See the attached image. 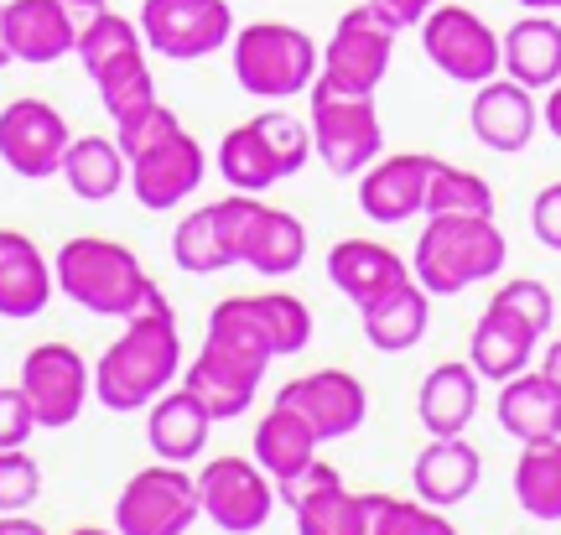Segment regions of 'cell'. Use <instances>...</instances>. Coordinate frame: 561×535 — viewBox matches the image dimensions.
Returning a JSON list of instances; mask_svg holds the SVG:
<instances>
[{
  "mask_svg": "<svg viewBox=\"0 0 561 535\" xmlns=\"http://www.w3.org/2000/svg\"><path fill=\"white\" fill-rule=\"evenodd\" d=\"M182 369V333L172 301L161 297V286L125 318V333L104 349L94 364V400L104 411H140L161 390H172Z\"/></svg>",
  "mask_w": 561,
  "mask_h": 535,
  "instance_id": "6da1fadb",
  "label": "cell"
},
{
  "mask_svg": "<svg viewBox=\"0 0 561 535\" xmlns=\"http://www.w3.org/2000/svg\"><path fill=\"white\" fill-rule=\"evenodd\" d=\"M312 343V312L291 292H255V297H224L208 312L203 349L240 358L244 369L265 375L271 358L301 354Z\"/></svg>",
  "mask_w": 561,
  "mask_h": 535,
  "instance_id": "7a4b0ae2",
  "label": "cell"
},
{
  "mask_svg": "<svg viewBox=\"0 0 561 535\" xmlns=\"http://www.w3.org/2000/svg\"><path fill=\"white\" fill-rule=\"evenodd\" d=\"M510 260V239L500 235L494 214H426V229L416 235L411 276L432 297H458L479 281L500 276Z\"/></svg>",
  "mask_w": 561,
  "mask_h": 535,
  "instance_id": "3957f363",
  "label": "cell"
},
{
  "mask_svg": "<svg viewBox=\"0 0 561 535\" xmlns=\"http://www.w3.org/2000/svg\"><path fill=\"white\" fill-rule=\"evenodd\" d=\"M53 281H58V292L68 301H79L83 312L121 318V322L157 292V281L146 276L136 250L121 244V239H100V235L68 239L58 250V260H53Z\"/></svg>",
  "mask_w": 561,
  "mask_h": 535,
  "instance_id": "277c9868",
  "label": "cell"
},
{
  "mask_svg": "<svg viewBox=\"0 0 561 535\" xmlns=\"http://www.w3.org/2000/svg\"><path fill=\"white\" fill-rule=\"evenodd\" d=\"M234 79L250 100H297L318 79V42L291 21H250L234 32Z\"/></svg>",
  "mask_w": 561,
  "mask_h": 535,
  "instance_id": "5b68a950",
  "label": "cell"
},
{
  "mask_svg": "<svg viewBox=\"0 0 561 535\" xmlns=\"http://www.w3.org/2000/svg\"><path fill=\"white\" fill-rule=\"evenodd\" d=\"M214 214H219V235L234 265H250L261 276H291L307 260L301 218L286 214V208H271L255 193H229V198L214 203Z\"/></svg>",
  "mask_w": 561,
  "mask_h": 535,
  "instance_id": "8992f818",
  "label": "cell"
},
{
  "mask_svg": "<svg viewBox=\"0 0 561 535\" xmlns=\"http://www.w3.org/2000/svg\"><path fill=\"white\" fill-rule=\"evenodd\" d=\"M396 37H401V26L385 21L369 0L354 5V11H343L339 26H333V37H328V47H322L318 79L312 83L333 89V94H375L385 83V73H390Z\"/></svg>",
  "mask_w": 561,
  "mask_h": 535,
  "instance_id": "52a82bcc",
  "label": "cell"
},
{
  "mask_svg": "<svg viewBox=\"0 0 561 535\" xmlns=\"http://www.w3.org/2000/svg\"><path fill=\"white\" fill-rule=\"evenodd\" d=\"M312 146H318L322 167L333 178H359L369 161L385 151V130H380V115H375V94H333L312 83Z\"/></svg>",
  "mask_w": 561,
  "mask_h": 535,
  "instance_id": "ba28073f",
  "label": "cell"
},
{
  "mask_svg": "<svg viewBox=\"0 0 561 535\" xmlns=\"http://www.w3.org/2000/svg\"><path fill=\"white\" fill-rule=\"evenodd\" d=\"M140 37L151 53L172 62L214 58L234 42V11L229 0H140Z\"/></svg>",
  "mask_w": 561,
  "mask_h": 535,
  "instance_id": "9c48e42d",
  "label": "cell"
},
{
  "mask_svg": "<svg viewBox=\"0 0 561 535\" xmlns=\"http://www.w3.org/2000/svg\"><path fill=\"white\" fill-rule=\"evenodd\" d=\"M198 515V478L182 474V463L140 468L115 499V531L121 535H187Z\"/></svg>",
  "mask_w": 561,
  "mask_h": 535,
  "instance_id": "30bf717a",
  "label": "cell"
},
{
  "mask_svg": "<svg viewBox=\"0 0 561 535\" xmlns=\"http://www.w3.org/2000/svg\"><path fill=\"white\" fill-rule=\"evenodd\" d=\"M421 53L432 68H442L453 83H489L500 73V37L494 26L468 5H432L421 16Z\"/></svg>",
  "mask_w": 561,
  "mask_h": 535,
  "instance_id": "8fae6325",
  "label": "cell"
},
{
  "mask_svg": "<svg viewBox=\"0 0 561 535\" xmlns=\"http://www.w3.org/2000/svg\"><path fill=\"white\" fill-rule=\"evenodd\" d=\"M21 390L32 400V417L47 432H62L83 417L89 406V390H94V375L73 343H37L32 354L21 358Z\"/></svg>",
  "mask_w": 561,
  "mask_h": 535,
  "instance_id": "7c38bea8",
  "label": "cell"
},
{
  "mask_svg": "<svg viewBox=\"0 0 561 535\" xmlns=\"http://www.w3.org/2000/svg\"><path fill=\"white\" fill-rule=\"evenodd\" d=\"M198 510L224 535H255L276 510V483L255 457H214L198 474Z\"/></svg>",
  "mask_w": 561,
  "mask_h": 535,
  "instance_id": "4fadbf2b",
  "label": "cell"
},
{
  "mask_svg": "<svg viewBox=\"0 0 561 535\" xmlns=\"http://www.w3.org/2000/svg\"><path fill=\"white\" fill-rule=\"evenodd\" d=\"M68 119L47 100H11L0 110V161L26 182H47L68 157Z\"/></svg>",
  "mask_w": 561,
  "mask_h": 535,
  "instance_id": "5bb4252c",
  "label": "cell"
},
{
  "mask_svg": "<svg viewBox=\"0 0 561 535\" xmlns=\"http://www.w3.org/2000/svg\"><path fill=\"white\" fill-rule=\"evenodd\" d=\"M208 178V157H203V146L187 130H172V136H161L157 146H146L140 157H130V187H136V203L140 208H151V214H167V208H178L182 198H193Z\"/></svg>",
  "mask_w": 561,
  "mask_h": 535,
  "instance_id": "9a60e30c",
  "label": "cell"
},
{
  "mask_svg": "<svg viewBox=\"0 0 561 535\" xmlns=\"http://www.w3.org/2000/svg\"><path fill=\"white\" fill-rule=\"evenodd\" d=\"M280 406H291L297 417H307V426L318 432V442H339L354 436L369 417V396L348 369H312L280 385Z\"/></svg>",
  "mask_w": 561,
  "mask_h": 535,
  "instance_id": "2e32d148",
  "label": "cell"
},
{
  "mask_svg": "<svg viewBox=\"0 0 561 535\" xmlns=\"http://www.w3.org/2000/svg\"><path fill=\"white\" fill-rule=\"evenodd\" d=\"M276 494L291 504L297 535H364L369 531L364 494H354L339 468H328V463H312L307 474H297Z\"/></svg>",
  "mask_w": 561,
  "mask_h": 535,
  "instance_id": "e0dca14e",
  "label": "cell"
},
{
  "mask_svg": "<svg viewBox=\"0 0 561 535\" xmlns=\"http://www.w3.org/2000/svg\"><path fill=\"white\" fill-rule=\"evenodd\" d=\"M432 167H437V157H426V151L375 157L359 178V208L375 218V224H405V218L426 214Z\"/></svg>",
  "mask_w": 561,
  "mask_h": 535,
  "instance_id": "ac0fdd59",
  "label": "cell"
},
{
  "mask_svg": "<svg viewBox=\"0 0 561 535\" xmlns=\"http://www.w3.org/2000/svg\"><path fill=\"white\" fill-rule=\"evenodd\" d=\"M0 37L11 62H58L79 42V21L68 0H5L0 5Z\"/></svg>",
  "mask_w": 561,
  "mask_h": 535,
  "instance_id": "d6986e66",
  "label": "cell"
},
{
  "mask_svg": "<svg viewBox=\"0 0 561 535\" xmlns=\"http://www.w3.org/2000/svg\"><path fill=\"white\" fill-rule=\"evenodd\" d=\"M468 125H473V136H479L489 151L515 157V151H525V146L536 140V125H541L536 89L494 73L489 83H479V94L468 104Z\"/></svg>",
  "mask_w": 561,
  "mask_h": 535,
  "instance_id": "ffe728a7",
  "label": "cell"
},
{
  "mask_svg": "<svg viewBox=\"0 0 561 535\" xmlns=\"http://www.w3.org/2000/svg\"><path fill=\"white\" fill-rule=\"evenodd\" d=\"M328 281L364 312V307H375L385 292H396L401 281H411V265H405L396 250H385L380 239H339V244L328 250Z\"/></svg>",
  "mask_w": 561,
  "mask_h": 535,
  "instance_id": "44dd1931",
  "label": "cell"
},
{
  "mask_svg": "<svg viewBox=\"0 0 561 535\" xmlns=\"http://www.w3.org/2000/svg\"><path fill=\"white\" fill-rule=\"evenodd\" d=\"M483 478V457L473 442L462 436H432L421 457L411 463V483H416L421 504H437V510H453L462 499H473Z\"/></svg>",
  "mask_w": 561,
  "mask_h": 535,
  "instance_id": "7402d4cb",
  "label": "cell"
},
{
  "mask_svg": "<svg viewBox=\"0 0 561 535\" xmlns=\"http://www.w3.org/2000/svg\"><path fill=\"white\" fill-rule=\"evenodd\" d=\"M536 343H541V333H536L530 322L515 318V312H504L500 301H489V307H483V318H479V328H473V338H468V364H473V375L479 379L504 385L510 375L530 369Z\"/></svg>",
  "mask_w": 561,
  "mask_h": 535,
  "instance_id": "603a6c76",
  "label": "cell"
},
{
  "mask_svg": "<svg viewBox=\"0 0 561 535\" xmlns=\"http://www.w3.org/2000/svg\"><path fill=\"white\" fill-rule=\"evenodd\" d=\"M500 68L504 79L525 89H551L561 79V26L551 11H530L500 37Z\"/></svg>",
  "mask_w": 561,
  "mask_h": 535,
  "instance_id": "cb8c5ba5",
  "label": "cell"
},
{
  "mask_svg": "<svg viewBox=\"0 0 561 535\" xmlns=\"http://www.w3.org/2000/svg\"><path fill=\"white\" fill-rule=\"evenodd\" d=\"M53 265L16 229H0V318H37L53 301Z\"/></svg>",
  "mask_w": 561,
  "mask_h": 535,
  "instance_id": "d4e9b609",
  "label": "cell"
},
{
  "mask_svg": "<svg viewBox=\"0 0 561 535\" xmlns=\"http://www.w3.org/2000/svg\"><path fill=\"white\" fill-rule=\"evenodd\" d=\"M208 432H214V417L203 411V400L178 385V390H161L151 400V417H146V442L161 463H193V457L208 447Z\"/></svg>",
  "mask_w": 561,
  "mask_h": 535,
  "instance_id": "484cf974",
  "label": "cell"
},
{
  "mask_svg": "<svg viewBox=\"0 0 561 535\" xmlns=\"http://www.w3.org/2000/svg\"><path fill=\"white\" fill-rule=\"evenodd\" d=\"M416 417L432 436L468 432V421L479 417V375H473V364L447 358L437 369H426V379L416 390Z\"/></svg>",
  "mask_w": 561,
  "mask_h": 535,
  "instance_id": "4316f807",
  "label": "cell"
},
{
  "mask_svg": "<svg viewBox=\"0 0 561 535\" xmlns=\"http://www.w3.org/2000/svg\"><path fill=\"white\" fill-rule=\"evenodd\" d=\"M255 463H261V474L286 489L297 474H307L312 463H318V432L307 426V417H297L291 406H271L255 426Z\"/></svg>",
  "mask_w": 561,
  "mask_h": 535,
  "instance_id": "83f0119b",
  "label": "cell"
},
{
  "mask_svg": "<svg viewBox=\"0 0 561 535\" xmlns=\"http://www.w3.org/2000/svg\"><path fill=\"white\" fill-rule=\"evenodd\" d=\"M359 318H364L369 349L405 354V349H416L421 338H426V328H432V292L411 276V281H401L396 292H385L375 307H364Z\"/></svg>",
  "mask_w": 561,
  "mask_h": 535,
  "instance_id": "f1b7e54d",
  "label": "cell"
},
{
  "mask_svg": "<svg viewBox=\"0 0 561 535\" xmlns=\"http://www.w3.org/2000/svg\"><path fill=\"white\" fill-rule=\"evenodd\" d=\"M261 379H265V375L244 369L240 358L214 354V349H198V358L187 364L182 385H187V390L203 400V411H208L214 421H234V417H244V411L255 406V390H261Z\"/></svg>",
  "mask_w": 561,
  "mask_h": 535,
  "instance_id": "f546056e",
  "label": "cell"
},
{
  "mask_svg": "<svg viewBox=\"0 0 561 535\" xmlns=\"http://www.w3.org/2000/svg\"><path fill=\"white\" fill-rule=\"evenodd\" d=\"M500 426L515 442H551L561 436V390L536 369H520L500 385Z\"/></svg>",
  "mask_w": 561,
  "mask_h": 535,
  "instance_id": "4dcf8cb0",
  "label": "cell"
},
{
  "mask_svg": "<svg viewBox=\"0 0 561 535\" xmlns=\"http://www.w3.org/2000/svg\"><path fill=\"white\" fill-rule=\"evenodd\" d=\"M62 178L83 203H110L130 178V161L110 136H73L62 157Z\"/></svg>",
  "mask_w": 561,
  "mask_h": 535,
  "instance_id": "1f68e13d",
  "label": "cell"
},
{
  "mask_svg": "<svg viewBox=\"0 0 561 535\" xmlns=\"http://www.w3.org/2000/svg\"><path fill=\"white\" fill-rule=\"evenodd\" d=\"M515 504L541 525L561 520V436L525 442L520 463H515Z\"/></svg>",
  "mask_w": 561,
  "mask_h": 535,
  "instance_id": "d6a6232c",
  "label": "cell"
},
{
  "mask_svg": "<svg viewBox=\"0 0 561 535\" xmlns=\"http://www.w3.org/2000/svg\"><path fill=\"white\" fill-rule=\"evenodd\" d=\"M73 53H79L83 73L89 79H100L110 68H121V62H136L146 58V37H140L136 21H125L121 11H94V16L79 26V42H73Z\"/></svg>",
  "mask_w": 561,
  "mask_h": 535,
  "instance_id": "836d02e7",
  "label": "cell"
},
{
  "mask_svg": "<svg viewBox=\"0 0 561 535\" xmlns=\"http://www.w3.org/2000/svg\"><path fill=\"white\" fill-rule=\"evenodd\" d=\"M219 172L234 193H265V187L280 182V161H276V151L265 146L255 119L234 125V130L219 140Z\"/></svg>",
  "mask_w": 561,
  "mask_h": 535,
  "instance_id": "e575fe53",
  "label": "cell"
},
{
  "mask_svg": "<svg viewBox=\"0 0 561 535\" xmlns=\"http://www.w3.org/2000/svg\"><path fill=\"white\" fill-rule=\"evenodd\" d=\"M172 260H178V271H187V276H214V271H229V265H234V260H229V244H224V235H219L214 203H208V208H193V214L178 224Z\"/></svg>",
  "mask_w": 561,
  "mask_h": 535,
  "instance_id": "d590c367",
  "label": "cell"
},
{
  "mask_svg": "<svg viewBox=\"0 0 561 535\" xmlns=\"http://www.w3.org/2000/svg\"><path fill=\"white\" fill-rule=\"evenodd\" d=\"M364 510H369V531L364 535H458V525L447 520V510L421 504V499L364 494Z\"/></svg>",
  "mask_w": 561,
  "mask_h": 535,
  "instance_id": "8d00e7d4",
  "label": "cell"
},
{
  "mask_svg": "<svg viewBox=\"0 0 561 535\" xmlns=\"http://www.w3.org/2000/svg\"><path fill=\"white\" fill-rule=\"evenodd\" d=\"M426 214H494V187L468 167L437 161L426 182Z\"/></svg>",
  "mask_w": 561,
  "mask_h": 535,
  "instance_id": "74e56055",
  "label": "cell"
},
{
  "mask_svg": "<svg viewBox=\"0 0 561 535\" xmlns=\"http://www.w3.org/2000/svg\"><path fill=\"white\" fill-rule=\"evenodd\" d=\"M255 125H261L265 146L276 151L280 178H297L301 167H307V157H312V130H307L297 115H286V110H261Z\"/></svg>",
  "mask_w": 561,
  "mask_h": 535,
  "instance_id": "f35d334b",
  "label": "cell"
},
{
  "mask_svg": "<svg viewBox=\"0 0 561 535\" xmlns=\"http://www.w3.org/2000/svg\"><path fill=\"white\" fill-rule=\"evenodd\" d=\"M94 89H100L104 110H110L115 119L130 115V110H140V104H151V100H157V79H151V68H146V58L121 62V68H110V73H100V79H94Z\"/></svg>",
  "mask_w": 561,
  "mask_h": 535,
  "instance_id": "ab89813d",
  "label": "cell"
},
{
  "mask_svg": "<svg viewBox=\"0 0 561 535\" xmlns=\"http://www.w3.org/2000/svg\"><path fill=\"white\" fill-rule=\"evenodd\" d=\"M42 499V468L26 447H0V515L32 510Z\"/></svg>",
  "mask_w": 561,
  "mask_h": 535,
  "instance_id": "60d3db41",
  "label": "cell"
},
{
  "mask_svg": "<svg viewBox=\"0 0 561 535\" xmlns=\"http://www.w3.org/2000/svg\"><path fill=\"white\" fill-rule=\"evenodd\" d=\"M172 130H178V115L161 100H151V104H140V110L115 119V146H121L125 161H130V157H140L146 146H157L161 136H172Z\"/></svg>",
  "mask_w": 561,
  "mask_h": 535,
  "instance_id": "b9f144b4",
  "label": "cell"
},
{
  "mask_svg": "<svg viewBox=\"0 0 561 535\" xmlns=\"http://www.w3.org/2000/svg\"><path fill=\"white\" fill-rule=\"evenodd\" d=\"M494 301H500L504 312L525 318L536 333H546V328H551V318H557V297H551V286H546V281H536V276L504 281L500 292H494Z\"/></svg>",
  "mask_w": 561,
  "mask_h": 535,
  "instance_id": "7bdbcfd3",
  "label": "cell"
},
{
  "mask_svg": "<svg viewBox=\"0 0 561 535\" xmlns=\"http://www.w3.org/2000/svg\"><path fill=\"white\" fill-rule=\"evenodd\" d=\"M37 432V417H32V400L21 385H0V447H26Z\"/></svg>",
  "mask_w": 561,
  "mask_h": 535,
  "instance_id": "ee69618b",
  "label": "cell"
},
{
  "mask_svg": "<svg viewBox=\"0 0 561 535\" xmlns=\"http://www.w3.org/2000/svg\"><path fill=\"white\" fill-rule=\"evenodd\" d=\"M530 229H536V239H541L546 250L561 255V182H551V187L536 193V203H530Z\"/></svg>",
  "mask_w": 561,
  "mask_h": 535,
  "instance_id": "f6af8a7d",
  "label": "cell"
},
{
  "mask_svg": "<svg viewBox=\"0 0 561 535\" xmlns=\"http://www.w3.org/2000/svg\"><path fill=\"white\" fill-rule=\"evenodd\" d=\"M385 21H396V26H421V16L437 5V0H369Z\"/></svg>",
  "mask_w": 561,
  "mask_h": 535,
  "instance_id": "bcb514c9",
  "label": "cell"
},
{
  "mask_svg": "<svg viewBox=\"0 0 561 535\" xmlns=\"http://www.w3.org/2000/svg\"><path fill=\"white\" fill-rule=\"evenodd\" d=\"M0 535H47V525H37L26 510H16V515H0Z\"/></svg>",
  "mask_w": 561,
  "mask_h": 535,
  "instance_id": "7dc6e473",
  "label": "cell"
},
{
  "mask_svg": "<svg viewBox=\"0 0 561 535\" xmlns=\"http://www.w3.org/2000/svg\"><path fill=\"white\" fill-rule=\"evenodd\" d=\"M541 119H546V130L561 140V79L546 89V104H541Z\"/></svg>",
  "mask_w": 561,
  "mask_h": 535,
  "instance_id": "c3c4849f",
  "label": "cell"
},
{
  "mask_svg": "<svg viewBox=\"0 0 561 535\" xmlns=\"http://www.w3.org/2000/svg\"><path fill=\"white\" fill-rule=\"evenodd\" d=\"M541 375H546V379H551V385H557V390H561V338H557V343H551V349H546V358H541Z\"/></svg>",
  "mask_w": 561,
  "mask_h": 535,
  "instance_id": "681fc988",
  "label": "cell"
},
{
  "mask_svg": "<svg viewBox=\"0 0 561 535\" xmlns=\"http://www.w3.org/2000/svg\"><path fill=\"white\" fill-rule=\"evenodd\" d=\"M525 11H561V0H520Z\"/></svg>",
  "mask_w": 561,
  "mask_h": 535,
  "instance_id": "f907efd6",
  "label": "cell"
},
{
  "mask_svg": "<svg viewBox=\"0 0 561 535\" xmlns=\"http://www.w3.org/2000/svg\"><path fill=\"white\" fill-rule=\"evenodd\" d=\"M68 535H121V531H100V525H79V531H68Z\"/></svg>",
  "mask_w": 561,
  "mask_h": 535,
  "instance_id": "816d5d0a",
  "label": "cell"
},
{
  "mask_svg": "<svg viewBox=\"0 0 561 535\" xmlns=\"http://www.w3.org/2000/svg\"><path fill=\"white\" fill-rule=\"evenodd\" d=\"M68 5H73V11H100L104 0H68Z\"/></svg>",
  "mask_w": 561,
  "mask_h": 535,
  "instance_id": "f5cc1de1",
  "label": "cell"
},
{
  "mask_svg": "<svg viewBox=\"0 0 561 535\" xmlns=\"http://www.w3.org/2000/svg\"><path fill=\"white\" fill-rule=\"evenodd\" d=\"M5 62H11V53H5V37H0V68H5Z\"/></svg>",
  "mask_w": 561,
  "mask_h": 535,
  "instance_id": "db71d44e",
  "label": "cell"
}]
</instances>
